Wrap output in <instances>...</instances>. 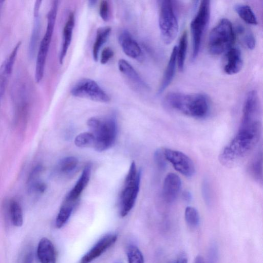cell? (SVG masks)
Returning a JSON list of instances; mask_svg holds the SVG:
<instances>
[{"instance_id": "obj_27", "label": "cell", "mask_w": 263, "mask_h": 263, "mask_svg": "<svg viewBox=\"0 0 263 263\" xmlns=\"http://www.w3.org/2000/svg\"><path fill=\"white\" fill-rule=\"evenodd\" d=\"M187 47V34L185 31L182 34L178 46H177V64L180 71H182L184 69Z\"/></svg>"}, {"instance_id": "obj_44", "label": "cell", "mask_w": 263, "mask_h": 263, "mask_svg": "<svg viewBox=\"0 0 263 263\" xmlns=\"http://www.w3.org/2000/svg\"><path fill=\"white\" fill-rule=\"evenodd\" d=\"M117 263H120V262H117Z\"/></svg>"}, {"instance_id": "obj_17", "label": "cell", "mask_w": 263, "mask_h": 263, "mask_svg": "<svg viewBox=\"0 0 263 263\" xmlns=\"http://www.w3.org/2000/svg\"><path fill=\"white\" fill-rule=\"evenodd\" d=\"M243 65L240 50L237 47H231L226 51L223 71L228 74L232 75L239 72Z\"/></svg>"}, {"instance_id": "obj_33", "label": "cell", "mask_w": 263, "mask_h": 263, "mask_svg": "<svg viewBox=\"0 0 263 263\" xmlns=\"http://www.w3.org/2000/svg\"><path fill=\"white\" fill-rule=\"evenodd\" d=\"M154 161L159 167L161 170H164L166 167V159L163 153V148L157 149L154 153Z\"/></svg>"}, {"instance_id": "obj_7", "label": "cell", "mask_w": 263, "mask_h": 263, "mask_svg": "<svg viewBox=\"0 0 263 263\" xmlns=\"http://www.w3.org/2000/svg\"><path fill=\"white\" fill-rule=\"evenodd\" d=\"M159 27L164 43L170 44L178 32V23L172 1H161L159 4Z\"/></svg>"}, {"instance_id": "obj_32", "label": "cell", "mask_w": 263, "mask_h": 263, "mask_svg": "<svg viewBox=\"0 0 263 263\" xmlns=\"http://www.w3.org/2000/svg\"><path fill=\"white\" fill-rule=\"evenodd\" d=\"M128 263H144L142 253L134 245H129L126 250Z\"/></svg>"}, {"instance_id": "obj_1", "label": "cell", "mask_w": 263, "mask_h": 263, "mask_svg": "<svg viewBox=\"0 0 263 263\" xmlns=\"http://www.w3.org/2000/svg\"><path fill=\"white\" fill-rule=\"evenodd\" d=\"M261 128V121L240 123L236 135L220 152V162L225 166L232 167L241 162L258 144Z\"/></svg>"}, {"instance_id": "obj_18", "label": "cell", "mask_w": 263, "mask_h": 263, "mask_svg": "<svg viewBox=\"0 0 263 263\" xmlns=\"http://www.w3.org/2000/svg\"><path fill=\"white\" fill-rule=\"evenodd\" d=\"M118 68L121 73L135 87L142 90H148V86L134 68L125 60L120 59L118 63Z\"/></svg>"}, {"instance_id": "obj_35", "label": "cell", "mask_w": 263, "mask_h": 263, "mask_svg": "<svg viewBox=\"0 0 263 263\" xmlns=\"http://www.w3.org/2000/svg\"><path fill=\"white\" fill-rule=\"evenodd\" d=\"M114 52L110 47H105L101 51L100 55V63L102 64H106L114 56Z\"/></svg>"}, {"instance_id": "obj_30", "label": "cell", "mask_w": 263, "mask_h": 263, "mask_svg": "<svg viewBox=\"0 0 263 263\" xmlns=\"http://www.w3.org/2000/svg\"><path fill=\"white\" fill-rule=\"evenodd\" d=\"M184 217L185 221L189 227L195 229L200 223V216L197 209L194 207L189 206L185 210Z\"/></svg>"}, {"instance_id": "obj_3", "label": "cell", "mask_w": 263, "mask_h": 263, "mask_svg": "<svg viewBox=\"0 0 263 263\" xmlns=\"http://www.w3.org/2000/svg\"><path fill=\"white\" fill-rule=\"evenodd\" d=\"M87 125L94 136L92 148L102 152L111 148L115 143L117 136V123L114 116L105 117H91Z\"/></svg>"}, {"instance_id": "obj_14", "label": "cell", "mask_w": 263, "mask_h": 263, "mask_svg": "<svg viewBox=\"0 0 263 263\" xmlns=\"http://www.w3.org/2000/svg\"><path fill=\"white\" fill-rule=\"evenodd\" d=\"M181 186L180 177L175 173L168 174L164 178L162 187V196L167 203L173 202L177 198Z\"/></svg>"}, {"instance_id": "obj_34", "label": "cell", "mask_w": 263, "mask_h": 263, "mask_svg": "<svg viewBox=\"0 0 263 263\" xmlns=\"http://www.w3.org/2000/svg\"><path fill=\"white\" fill-rule=\"evenodd\" d=\"M99 14L104 21L109 20V4L107 1H102L99 6Z\"/></svg>"}, {"instance_id": "obj_6", "label": "cell", "mask_w": 263, "mask_h": 263, "mask_svg": "<svg viewBox=\"0 0 263 263\" xmlns=\"http://www.w3.org/2000/svg\"><path fill=\"white\" fill-rule=\"evenodd\" d=\"M58 5V1H53L47 15L46 31L39 45L35 64L34 79L37 83L42 81L44 77L46 59L53 34Z\"/></svg>"}, {"instance_id": "obj_25", "label": "cell", "mask_w": 263, "mask_h": 263, "mask_svg": "<svg viewBox=\"0 0 263 263\" xmlns=\"http://www.w3.org/2000/svg\"><path fill=\"white\" fill-rule=\"evenodd\" d=\"M8 214L13 224L20 227L23 223V216L20 203L14 199H11L8 204Z\"/></svg>"}, {"instance_id": "obj_13", "label": "cell", "mask_w": 263, "mask_h": 263, "mask_svg": "<svg viewBox=\"0 0 263 263\" xmlns=\"http://www.w3.org/2000/svg\"><path fill=\"white\" fill-rule=\"evenodd\" d=\"M91 173V166L88 164L85 166L81 175L74 185L66 195L64 201L77 204L80 197L88 184Z\"/></svg>"}, {"instance_id": "obj_37", "label": "cell", "mask_w": 263, "mask_h": 263, "mask_svg": "<svg viewBox=\"0 0 263 263\" xmlns=\"http://www.w3.org/2000/svg\"><path fill=\"white\" fill-rule=\"evenodd\" d=\"M217 255L216 246L213 245L211 246L209 251L208 263H217Z\"/></svg>"}, {"instance_id": "obj_10", "label": "cell", "mask_w": 263, "mask_h": 263, "mask_svg": "<svg viewBox=\"0 0 263 263\" xmlns=\"http://www.w3.org/2000/svg\"><path fill=\"white\" fill-rule=\"evenodd\" d=\"M166 160L182 175L191 177L195 173V167L191 159L183 153L167 148H163Z\"/></svg>"}, {"instance_id": "obj_11", "label": "cell", "mask_w": 263, "mask_h": 263, "mask_svg": "<svg viewBox=\"0 0 263 263\" xmlns=\"http://www.w3.org/2000/svg\"><path fill=\"white\" fill-rule=\"evenodd\" d=\"M21 45L18 42L0 66V106Z\"/></svg>"}, {"instance_id": "obj_41", "label": "cell", "mask_w": 263, "mask_h": 263, "mask_svg": "<svg viewBox=\"0 0 263 263\" xmlns=\"http://www.w3.org/2000/svg\"><path fill=\"white\" fill-rule=\"evenodd\" d=\"M194 263H204V261L202 256L198 255L196 257Z\"/></svg>"}, {"instance_id": "obj_36", "label": "cell", "mask_w": 263, "mask_h": 263, "mask_svg": "<svg viewBox=\"0 0 263 263\" xmlns=\"http://www.w3.org/2000/svg\"><path fill=\"white\" fill-rule=\"evenodd\" d=\"M202 192L205 202L209 204L210 202V192L209 185L207 180H204L202 183Z\"/></svg>"}, {"instance_id": "obj_4", "label": "cell", "mask_w": 263, "mask_h": 263, "mask_svg": "<svg viewBox=\"0 0 263 263\" xmlns=\"http://www.w3.org/2000/svg\"><path fill=\"white\" fill-rule=\"evenodd\" d=\"M141 173L135 161L129 166L123 182L119 198V214L126 216L133 208L140 189Z\"/></svg>"}, {"instance_id": "obj_23", "label": "cell", "mask_w": 263, "mask_h": 263, "mask_svg": "<svg viewBox=\"0 0 263 263\" xmlns=\"http://www.w3.org/2000/svg\"><path fill=\"white\" fill-rule=\"evenodd\" d=\"M111 30V28L109 26L100 27L98 28L92 48L93 58L95 61H98L100 49L108 38Z\"/></svg>"}, {"instance_id": "obj_28", "label": "cell", "mask_w": 263, "mask_h": 263, "mask_svg": "<svg viewBox=\"0 0 263 263\" xmlns=\"http://www.w3.org/2000/svg\"><path fill=\"white\" fill-rule=\"evenodd\" d=\"M234 9L240 17L246 23L256 25L257 20L254 12L250 6L245 4H237Z\"/></svg>"}, {"instance_id": "obj_22", "label": "cell", "mask_w": 263, "mask_h": 263, "mask_svg": "<svg viewBox=\"0 0 263 263\" xmlns=\"http://www.w3.org/2000/svg\"><path fill=\"white\" fill-rule=\"evenodd\" d=\"M248 172L251 177L256 182H262V155L257 153L251 160L248 166Z\"/></svg>"}, {"instance_id": "obj_19", "label": "cell", "mask_w": 263, "mask_h": 263, "mask_svg": "<svg viewBox=\"0 0 263 263\" xmlns=\"http://www.w3.org/2000/svg\"><path fill=\"white\" fill-rule=\"evenodd\" d=\"M74 23V14L72 12H71L63 30L62 43L59 54V63L61 64H63L71 43Z\"/></svg>"}, {"instance_id": "obj_26", "label": "cell", "mask_w": 263, "mask_h": 263, "mask_svg": "<svg viewBox=\"0 0 263 263\" xmlns=\"http://www.w3.org/2000/svg\"><path fill=\"white\" fill-rule=\"evenodd\" d=\"M238 34L241 41L248 49H253L255 46V39L250 30L241 24L236 27L235 34Z\"/></svg>"}, {"instance_id": "obj_21", "label": "cell", "mask_w": 263, "mask_h": 263, "mask_svg": "<svg viewBox=\"0 0 263 263\" xmlns=\"http://www.w3.org/2000/svg\"><path fill=\"white\" fill-rule=\"evenodd\" d=\"M176 65L177 46H174L157 91L158 95L162 93L171 84L175 73Z\"/></svg>"}, {"instance_id": "obj_43", "label": "cell", "mask_w": 263, "mask_h": 263, "mask_svg": "<svg viewBox=\"0 0 263 263\" xmlns=\"http://www.w3.org/2000/svg\"><path fill=\"white\" fill-rule=\"evenodd\" d=\"M96 2V1H89V5H90V6H93L95 5Z\"/></svg>"}, {"instance_id": "obj_42", "label": "cell", "mask_w": 263, "mask_h": 263, "mask_svg": "<svg viewBox=\"0 0 263 263\" xmlns=\"http://www.w3.org/2000/svg\"><path fill=\"white\" fill-rule=\"evenodd\" d=\"M5 3L4 1H0V16L2 13V11L3 9V7L4 5V3Z\"/></svg>"}, {"instance_id": "obj_40", "label": "cell", "mask_w": 263, "mask_h": 263, "mask_svg": "<svg viewBox=\"0 0 263 263\" xmlns=\"http://www.w3.org/2000/svg\"><path fill=\"white\" fill-rule=\"evenodd\" d=\"M182 195L183 199L187 202L190 201L192 199V194L189 191H184L182 193Z\"/></svg>"}, {"instance_id": "obj_8", "label": "cell", "mask_w": 263, "mask_h": 263, "mask_svg": "<svg viewBox=\"0 0 263 263\" xmlns=\"http://www.w3.org/2000/svg\"><path fill=\"white\" fill-rule=\"evenodd\" d=\"M210 16V2L202 1L190 24L192 38V59L193 60L196 59L199 54L202 38L208 25Z\"/></svg>"}, {"instance_id": "obj_16", "label": "cell", "mask_w": 263, "mask_h": 263, "mask_svg": "<svg viewBox=\"0 0 263 263\" xmlns=\"http://www.w3.org/2000/svg\"><path fill=\"white\" fill-rule=\"evenodd\" d=\"M119 43L124 53L137 60L142 58V52L138 42L128 31H123L119 36Z\"/></svg>"}, {"instance_id": "obj_29", "label": "cell", "mask_w": 263, "mask_h": 263, "mask_svg": "<svg viewBox=\"0 0 263 263\" xmlns=\"http://www.w3.org/2000/svg\"><path fill=\"white\" fill-rule=\"evenodd\" d=\"M79 160L74 156L65 157L60 160L57 171L60 173L67 174L73 171L78 166Z\"/></svg>"}, {"instance_id": "obj_5", "label": "cell", "mask_w": 263, "mask_h": 263, "mask_svg": "<svg viewBox=\"0 0 263 263\" xmlns=\"http://www.w3.org/2000/svg\"><path fill=\"white\" fill-rule=\"evenodd\" d=\"M236 38L232 23L222 18L211 30L208 39V49L213 55H219L232 47Z\"/></svg>"}, {"instance_id": "obj_39", "label": "cell", "mask_w": 263, "mask_h": 263, "mask_svg": "<svg viewBox=\"0 0 263 263\" xmlns=\"http://www.w3.org/2000/svg\"><path fill=\"white\" fill-rule=\"evenodd\" d=\"M171 263H187V258L185 254L181 253L175 260Z\"/></svg>"}, {"instance_id": "obj_38", "label": "cell", "mask_w": 263, "mask_h": 263, "mask_svg": "<svg viewBox=\"0 0 263 263\" xmlns=\"http://www.w3.org/2000/svg\"><path fill=\"white\" fill-rule=\"evenodd\" d=\"M33 253L31 250H27L21 259V263H32Z\"/></svg>"}, {"instance_id": "obj_31", "label": "cell", "mask_w": 263, "mask_h": 263, "mask_svg": "<svg viewBox=\"0 0 263 263\" xmlns=\"http://www.w3.org/2000/svg\"><path fill=\"white\" fill-rule=\"evenodd\" d=\"M94 141V136L89 131L80 133L77 135L74 139V143L75 145L78 147H92Z\"/></svg>"}, {"instance_id": "obj_20", "label": "cell", "mask_w": 263, "mask_h": 263, "mask_svg": "<svg viewBox=\"0 0 263 263\" xmlns=\"http://www.w3.org/2000/svg\"><path fill=\"white\" fill-rule=\"evenodd\" d=\"M37 254L41 263H56V253L54 245L47 238H42L39 241Z\"/></svg>"}, {"instance_id": "obj_24", "label": "cell", "mask_w": 263, "mask_h": 263, "mask_svg": "<svg viewBox=\"0 0 263 263\" xmlns=\"http://www.w3.org/2000/svg\"><path fill=\"white\" fill-rule=\"evenodd\" d=\"M76 206V204L63 200L55 219L57 228H61L67 223Z\"/></svg>"}, {"instance_id": "obj_15", "label": "cell", "mask_w": 263, "mask_h": 263, "mask_svg": "<svg viewBox=\"0 0 263 263\" xmlns=\"http://www.w3.org/2000/svg\"><path fill=\"white\" fill-rule=\"evenodd\" d=\"M41 4L42 1H35L33 8V27L28 45V55L30 59L33 58L35 55L40 39L41 27L40 9Z\"/></svg>"}, {"instance_id": "obj_12", "label": "cell", "mask_w": 263, "mask_h": 263, "mask_svg": "<svg viewBox=\"0 0 263 263\" xmlns=\"http://www.w3.org/2000/svg\"><path fill=\"white\" fill-rule=\"evenodd\" d=\"M117 239V236L115 234L103 236L82 257L80 263H90L110 248Z\"/></svg>"}, {"instance_id": "obj_2", "label": "cell", "mask_w": 263, "mask_h": 263, "mask_svg": "<svg viewBox=\"0 0 263 263\" xmlns=\"http://www.w3.org/2000/svg\"><path fill=\"white\" fill-rule=\"evenodd\" d=\"M164 102L172 109L196 118L206 117L210 111L209 98L201 93L171 92L165 97Z\"/></svg>"}, {"instance_id": "obj_9", "label": "cell", "mask_w": 263, "mask_h": 263, "mask_svg": "<svg viewBox=\"0 0 263 263\" xmlns=\"http://www.w3.org/2000/svg\"><path fill=\"white\" fill-rule=\"evenodd\" d=\"M71 95L96 102L106 103L110 101L108 94L94 80L84 78L79 80L72 87Z\"/></svg>"}]
</instances>
